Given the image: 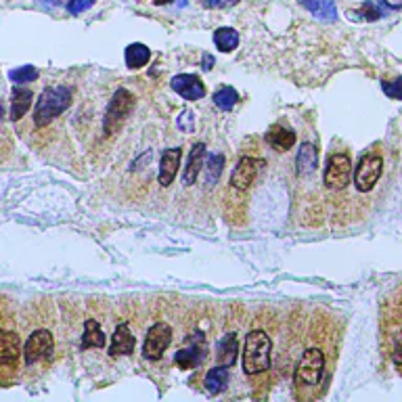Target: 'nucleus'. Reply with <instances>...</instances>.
<instances>
[{
    "mask_svg": "<svg viewBox=\"0 0 402 402\" xmlns=\"http://www.w3.org/2000/svg\"><path fill=\"white\" fill-rule=\"evenodd\" d=\"M271 350L273 342L262 329L250 331L243 348V371L247 375H258L271 368Z\"/></svg>",
    "mask_w": 402,
    "mask_h": 402,
    "instance_id": "1",
    "label": "nucleus"
},
{
    "mask_svg": "<svg viewBox=\"0 0 402 402\" xmlns=\"http://www.w3.org/2000/svg\"><path fill=\"white\" fill-rule=\"evenodd\" d=\"M70 103H72V90L67 86L44 88L36 100V107H34V124L38 128H44L70 107Z\"/></svg>",
    "mask_w": 402,
    "mask_h": 402,
    "instance_id": "2",
    "label": "nucleus"
},
{
    "mask_svg": "<svg viewBox=\"0 0 402 402\" xmlns=\"http://www.w3.org/2000/svg\"><path fill=\"white\" fill-rule=\"evenodd\" d=\"M325 373V354L321 348H308L302 354L295 373H293V384L295 388H314L321 384Z\"/></svg>",
    "mask_w": 402,
    "mask_h": 402,
    "instance_id": "3",
    "label": "nucleus"
},
{
    "mask_svg": "<svg viewBox=\"0 0 402 402\" xmlns=\"http://www.w3.org/2000/svg\"><path fill=\"white\" fill-rule=\"evenodd\" d=\"M134 94L126 88H120L107 105L105 118H103V132L107 137H111L113 132H118L122 128V124L126 122V118L130 116V111L134 109Z\"/></svg>",
    "mask_w": 402,
    "mask_h": 402,
    "instance_id": "4",
    "label": "nucleus"
},
{
    "mask_svg": "<svg viewBox=\"0 0 402 402\" xmlns=\"http://www.w3.org/2000/svg\"><path fill=\"white\" fill-rule=\"evenodd\" d=\"M381 172H384V157L377 153L364 155L354 170V187L360 193H368L381 178Z\"/></svg>",
    "mask_w": 402,
    "mask_h": 402,
    "instance_id": "5",
    "label": "nucleus"
},
{
    "mask_svg": "<svg viewBox=\"0 0 402 402\" xmlns=\"http://www.w3.org/2000/svg\"><path fill=\"white\" fill-rule=\"evenodd\" d=\"M350 174H352V159L348 157V153H335L327 161L323 180L327 189L342 191L346 185H350Z\"/></svg>",
    "mask_w": 402,
    "mask_h": 402,
    "instance_id": "6",
    "label": "nucleus"
},
{
    "mask_svg": "<svg viewBox=\"0 0 402 402\" xmlns=\"http://www.w3.org/2000/svg\"><path fill=\"white\" fill-rule=\"evenodd\" d=\"M53 350H55L53 333L46 331V329H38L27 338V342L23 346V356H25L27 364H34L38 360H51Z\"/></svg>",
    "mask_w": 402,
    "mask_h": 402,
    "instance_id": "7",
    "label": "nucleus"
},
{
    "mask_svg": "<svg viewBox=\"0 0 402 402\" xmlns=\"http://www.w3.org/2000/svg\"><path fill=\"white\" fill-rule=\"evenodd\" d=\"M170 342H172V327L168 323H155L145 338V346H143L145 358L159 360L168 350V346H170Z\"/></svg>",
    "mask_w": 402,
    "mask_h": 402,
    "instance_id": "8",
    "label": "nucleus"
},
{
    "mask_svg": "<svg viewBox=\"0 0 402 402\" xmlns=\"http://www.w3.org/2000/svg\"><path fill=\"white\" fill-rule=\"evenodd\" d=\"M206 358V346H204V333H193L191 340H189V346L180 348L176 354H174V362L180 366V368H195L199 362H204Z\"/></svg>",
    "mask_w": 402,
    "mask_h": 402,
    "instance_id": "9",
    "label": "nucleus"
},
{
    "mask_svg": "<svg viewBox=\"0 0 402 402\" xmlns=\"http://www.w3.org/2000/svg\"><path fill=\"white\" fill-rule=\"evenodd\" d=\"M264 165L262 159H256V157H241L237 168L232 170V176H230V185L234 189H239V191H245L252 187L258 170Z\"/></svg>",
    "mask_w": 402,
    "mask_h": 402,
    "instance_id": "10",
    "label": "nucleus"
},
{
    "mask_svg": "<svg viewBox=\"0 0 402 402\" xmlns=\"http://www.w3.org/2000/svg\"><path fill=\"white\" fill-rule=\"evenodd\" d=\"M170 86L176 94H180L185 100H199L206 94V86L195 74H178L170 80Z\"/></svg>",
    "mask_w": 402,
    "mask_h": 402,
    "instance_id": "11",
    "label": "nucleus"
},
{
    "mask_svg": "<svg viewBox=\"0 0 402 402\" xmlns=\"http://www.w3.org/2000/svg\"><path fill=\"white\" fill-rule=\"evenodd\" d=\"M180 157H183V149L180 147H174V149H168L161 153V159H159V174H157V180L161 187H170L176 178V172L180 168Z\"/></svg>",
    "mask_w": 402,
    "mask_h": 402,
    "instance_id": "12",
    "label": "nucleus"
},
{
    "mask_svg": "<svg viewBox=\"0 0 402 402\" xmlns=\"http://www.w3.org/2000/svg\"><path fill=\"white\" fill-rule=\"evenodd\" d=\"M134 346H137V338L132 335L130 325L128 323H120L111 335V346H109V356L118 358V356H128L134 352Z\"/></svg>",
    "mask_w": 402,
    "mask_h": 402,
    "instance_id": "13",
    "label": "nucleus"
},
{
    "mask_svg": "<svg viewBox=\"0 0 402 402\" xmlns=\"http://www.w3.org/2000/svg\"><path fill=\"white\" fill-rule=\"evenodd\" d=\"M21 356L19 335L7 329H0V364H15Z\"/></svg>",
    "mask_w": 402,
    "mask_h": 402,
    "instance_id": "14",
    "label": "nucleus"
},
{
    "mask_svg": "<svg viewBox=\"0 0 402 402\" xmlns=\"http://www.w3.org/2000/svg\"><path fill=\"white\" fill-rule=\"evenodd\" d=\"M204 159H206V143H195L191 153H189V159H187V165H185V176H183V185H195L197 176L201 174V168H204Z\"/></svg>",
    "mask_w": 402,
    "mask_h": 402,
    "instance_id": "15",
    "label": "nucleus"
},
{
    "mask_svg": "<svg viewBox=\"0 0 402 402\" xmlns=\"http://www.w3.org/2000/svg\"><path fill=\"white\" fill-rule=\"evenodd\" d=\"M266 141L273 149L277 151H287L295 145V132L289 126L283 124H275L271 130L266 132Z\"/></svg>",
    "mask_w": 402,
    "mask_h": 402,
    "instance_id": "16",
    "label": "nucleus"
},
{
    "mask_svg": "<svg viewBox=\"0 0 402 402\" xmlns=\"http://www.w3.org/2000/svg\"><path fill=\"white\" fill-rule=\"evenodd\" d=\"M319 165V151L314 145L310 143H304L299 147L297 151V157H295V168H297V174L299 176H308L317 170Z\"/></svg>",
    "mask_w": 402,
    "mask_h": 402,
    "instance_id": "17",
    "label": "nucleus"
},
{
    "mask_svg": "<svg viewBox=\"0 0 402 402\" xmlns=\"http://www.w3.org/2000/svg\"><path fill=\"white\" fill-rule=\"evenodd\" d=\"M299 5L310 11L321 21H335L338 19V9L333 0H299Z\"/></svg>",
    "mask_w": 402,
    "mask_h": 402,
    "instance_id": "18",
    "label": "nucleus"
},
{
    "mask_svg": "<svg viewBox=\"0 0 402 402\" xmlns=\"http://www.w3.org/2000/svg\"><path fill=\"white\" fill-rule=\"evenodd\" d=\"M228 377H230L228 366L226 364H216L214 368H210V371H208V375L204 379V386H206V390L210 394H220V392L226 390Z\"/></svg>",
    "mask_w": 402,
    "mask_h": 402,
    "instance_id": "19",
    "label": "nucleus"
},
{
    "mask_svg": "<svg viewBox=\"0 0 402 402\" xmlns=\"http://www.w3.org/2000/svg\"><path fill=\"white\" fill-rule=\"evenodd\" d=\"M237 350H239L237 333H226L224 338L218 342V362L226 364V366H232L234 360H237Z\"/></svg>",
    "mask_w": 402,
    "mask_h": 402,
    "instance_id": "20",
    "label": "nucleus"
},
{
    "mask_svg": "<svg viewBox=\"0 0 402 402\" xmlns=\"http://www.w3.org/2000/svg\"><path fill=\"white\" fill-rule=\"evenodd\" d=\"M124 59H126V65L130 67V70H139V67H145L151 59V51L149 46H145L143 42H134L126 49L124 53Z\"/></svg>",
    "mask_w": 402,
    "mask_h": 402,
    "instance_id": "21",
    "label": "nucleus"
},
{
    "mask_svg": "<svg viewBox=\"0 0 402 402\" xmlns=\"http://www.w3.org/2000/svg\"><path fill=\"white\" fill-rule=\"evenodd\" d=\"M105 333L94 319H88L84 325V338H82V350L88 348H103L105 346Z\"/></svg>",
    "mask_w": 402,
    "mask_h": 402,
    "instance_id": "22",
    "label": "nucleus"
},
{
    "mask_svg": "<svg viewBox=\"0 0 402 402\" xmlns=\"http://www.w3.org/2000/svg\"><path fill=\"white\" fill-rule=\"evenodd\" d=\"M214 44L220 53H232L239 46V31L234 27H218L214 31Z\"/></svg>",
    "mask_w": 402,
    "mask_h": 402,
    "instance_id": "23",
    "label": "nucleus"
},
{
    "mask_svg": "<svg viewBox=\"0 0 402 402\" xmlns=\"http://www.w3.org/2000/svg\"><path fill=\"white\" fill-rule=\"evenodd\" d=\"M31 100H34V94L31 90H21V88H15L13 90V103H11V120H21L27 109L31 107Z\"/></svg>",
    "mask_w": 402,
    "mask_h": 402,
    "instance_id": "24",
    "label": "nucleus"
},
{
    "mask_svg": "<svg viewBox=\"0 0 402 402\" xmlns=\"http://www.w3.org/2000/svg\"><path fill=\"white\" fill-rule=\"evenodd\" d=\"M237 100H239V94L230 86H222L220 90L214 92V105L222 111H230L234 105H237Z\"/></svg>",
    "mask_w": 402,
    "mask_h": 402,
    "instance_id": "25",
    "label": "nucleus"
},
{
    "mask_svg": "<svg viewBox=\"0 0 402 402\" xmlns=\"http://www.w3.org/2000/svg\"><path fill=\"white\" fill-rule=\"evenodd\" d=\"M222 168H224V155H220V153L208 155V161H206V180H208V185H214L220 178Z\"/></svg>",
    "mask_w": 402,
    "mask_h": 402,
    "instance_id": "26",
    "label": "nucleus"
},
{
    "mask_svg": "<svg viewBox=\"0 0 402 402\" xmlns=\"http://www.w3.org/2000/svg\"><path fill=\"white\" fill-rule=\"evenodd\" d=\"M9 78L17 84H25V82H31L38 78V70L31 65H23V67H17V70H11Z\"/></svg>",
    "mask_w": 402,
    "mask_h": 402,
    "instance_id": "27",
    "label": "nucleus"
},
{
    "mask_svg": "<svg viewBox=\"0 0 402 402\" xmlns=\"http://www.w3.org/2000/svg\"><path fill=\"white\" fill-rule=\"evenodd\" d=\"M381 90H384L390 98L402 100V78H396V80H392V82H384V84H381Z\"/></svg>",
    "mask_w": 402,
    "mask_h": 402,
    "instance_id": "28",
    "label": "nucleus"
},
{
    "mask_svg": "<svg viewBox=\"0 0 402 402\" xmlns=\"http://www.w3.org/2000/svg\"><path fill=\"white\" fill-rule=\"evenodd\" d=\"M96 0H67V9H70L72 15H80L84 11H88Z\"/></svg>",
    "mask_w": 402,
    "mask_h": 402,
    "instance_id": "29",
    "label": "nucleus"
},
{
    "mask_svg": "<svg viewBox=\"0 0 402 402\" xmlns=\"http://www.w3.org/2000/svg\"><path fill=\"white\" fill-rule=\"evenodd\" d=\"M237 3L239 0H201V5H204L206 9H228Z\"/></svg>",
    "mask_w": 402,
    "mask_h": 402,
    "instance_id": "30",
    "label": "nucleus"
},
{
    "mask_svg": "<svg viewBox=\"0 0 402 402\" xmlns=\"http://www.w3.org/2000/svg\"><path fill=\"white\" fill-rule=\"evenodd\" d=\"M178 128L180 130H187V132H191L193 128H195V118H193V111H183L180 113V118H178Z\"/></svg>",
    "mask_w": 402,
    "mask_h": 402,
    "instance_id": "31",
    "label": "nucleus"
},
{
    "mask_svg": "<svg viewBox=\"0 0 402 402\" xmlns=\"http://www.w3.org/2000/svg\"><path fill=\"white\" fill-rule=\"evenodd\" d=\"M204 59H206V65H204V70H212V65H214V59H212L210 55H206Z\"/></svg>",
    "mask_w": 402,
    "mask_h": 402,
    "instance_id": "32",
    "label": "nucleus"
},
{
    "mask_svg": "<svg viewBox=\"0 0 402 402\" xmlns=\"http://www.w3.org/2000/svg\"><path fill=\"white\" fill-rule=\"evenodd\" d=\"M168 3H172V0H155V5H168Z\"/></svg>",
    "mask_w": 402,
    "mask_h": 402,
    "instance_id": "33",
    "label": "nucleus"
}]
</instances>
